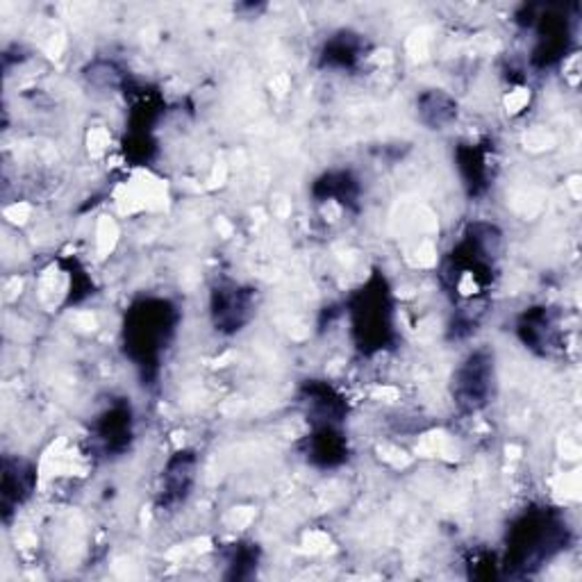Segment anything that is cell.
Here are the masks:
<instances>
[{
	"label": "cell",
	"mask_w": 582,
	"mask_h": 582,
	"mask_svg": "<svg viewBox=\"0 0 582 582\" xmlns=\"http://www.w3.org/2000/svg\"><path fill=\"white\" fill-rule=\"evenodd\" d=\"M394 305L390 289L384 280L373 278L367 289L362 287L360 294L352 299L350 307V326L358 337V348L362 350H380L394 331Z\"/></svg>",
	"instance_id": "3"
},
{
	"label": "cell",
	"mask_w": 582,
	"mask_h": 582,
	"mask_svg": "<svg viewBox=\"0 0 582 582\" xmlns=\"http://www.w3.org/2000/svg\"><path fill=\"white\" fill-rule=\"evenodd\" d=\"M494 355L475 350L452 376V399L462 412H478L490 403L494 392Z\"/></svg>",
	"instance_id": "4"
},
{
	"label": "cell",
	"mask_w": 582,
	"mask_h": 582,
	"mask_svg": "<svg viewBox=\"0 0 582 582\" xmlns=\"http://www.w3.org/2000/svg\"><path fill=\"white\" fill-rule=\"evenodd\" d=\"M519 337L528 348L546 355L558 342V326L546 307H533L519 321Z\"/></svg>",
	"instance_id": "11"
},
{
	"label": "cell",
	"mask_w": 582,
	"mask_h": 582,
	"mask_svg": "<svg viewBox=\"0 0 582 582\" xmlns=\"http://www.w3.org/2000/svg\"><path fill=\"white\" fill-rule=\"evenodd\" d=\"M567 541L569 528L558 512L546 507L528 510L507 533L505 564L530 571L553 560L562 548H567Z\"/></svg>",
	"instance_id": "2"
},
{
	"label": "cell",
	"mask_w": 582,
	"mask_h": 582,
	"mask_svg": "<svg viewBox=\"0 0 582 582\" xmlns=\"http://www.w3.org/2000/svg\"><path fill=\"white\" fill-rule=\"evenodd\" d=\"M212 321L219 333L235 335L250 321L255 312L253 289H244L235 282L219 284L212 291Z\"/></svg>",
	"instance_id": "5"
},
{
	"label": "cell",
	"mask_w": 582,
	"mask_h": 582,
	"mask_svg": "<svg viewBox=\"0 0 582 582\" xmlns=\"http://www.w3.org/2000/svg\"><path fill=\"white\" fill-rule=\"evenodd\" d=\"M367 46L362 35H355L350 30H339L335 35L323 44L321 51V67L326 69H355L358 67V61L362 59Z\"/></svg>",
	"instance_id": "10"
},
{
	"label": "cell",
	"mask_w": 582,
	"mask_h": 582,
	"mask_svg": "<svg viewBox=\"0 0 582 582\" xmlns=\"http://www.w3.org/2000/svg\"><path fill=\"white\" fill-rule=\"evenodd\" d=\"M418 114H422V121L428 123L433 131H441L444 125L458 116V103L444 91L433 89L418 99Z\"/></svg>",
	"instance_id": "14"
},
{
	"label": "cell",
	"mask_w": 582,
	"mask_h": 582,
	"mask_svg": "<svg viewBox=\"0 0 582 582\" xmlns=\"http://www.w3.org/2000/svg\"><path fill=\"white\" fill-rule=\"evenodd\" d=\"M303 396V403L307 405V414L314 426H342L344 416L348 414V405L335 387H331L328 382L312 380L305 384Z\"/></svg>",
	"instance_id": "7"
},
{
	"label": "cell",
	"mask_w": 582,
	"mask_h": 582,
	"mask_svg": "<svg viewBox=\"0 0 582 582\" xmlns=\"http://www.w3.org/2000/svg\"><path fill=\"white\" fill-rule=\"evenodd\" d=\"M458 169L473 197H478V193L488 189V176H490L488 153L480 150L473 144L458 148Z\"/></svg>",
	"instance_id": "12"
},
{
	"label": "cell",
	"mask_w": 582,
	"mask_h": 582,
	"mask_svg": "<svg viewBox=\"0 0 582 582\" xmlns=\"http://www.w3.org/2000/svg\"><path fill=\"white\" fill-rule=\"evenodd\" d=\"M197 478V458L189 450H180L167 462V469L161 471V503L169 507L180 505L187 501Z\"/></svg>",
	"instance_id": "8"
},
{
	"label": "cell",
	"mask_w": 582,
	"mask_h": 582,
	"mask_svg": "<svg viewBox=\"0 0 582 582\" xmlns=\"http://www.w3.org/2000/svg\"><path fill=\"white\" fill-rule=\"evenodd\" d=\"M348 444L339 426H314L307 437V460L321 469L339 467L346 460Z\"/></svg>",
	"instance_id": "9"
},
{
	"label": "cell",
	"mask_w": 582,
	"mask_h": 582,
	"mask_svg": "<svg viewBox=\"0 0 582 582\" xmlns=\"http://www.w3.org/2000/svg\"><path fill=\"white\" fill-rule=\"evenodd\" d=\"M133 439V412L127 403H116L110 410H105L93 424V441L99 444L108 456H116V452L125 450L131 446Z\"/></svg>",
	"instance_id": "6"
},
{
	"label": "cell",
	"mask_w": 582,
	"mask_h": 582,
	"mask_svg": "<svg viewBox=\"0 0 582 582\" xmlns=\"http://www.w3.org/2000/svg\"><path fill=\"white\" fill-rule=\"evenodd\" d=\"M35 490V469L32 465L19 460L12 462L5 460V473H3V503L10 510V505H21Z\"/></svg>",
	"instance_id": "13"
},
{
	"label": "cell",
	"mask_w": 582,
	"mask_h": 582,
	"mask_svg": "<svg viewBox=\"0 0 582 582\" xmlns=\"http://www.w3.org/2000/svg\"><path fill=\"white\" fill-rule=\"evenodd\" d=\"M178 323L176 307L165 299H142L125 316L123 348L144 373H155Z\"/></svg>",
	"instance_id": "1"
}]
</instances>
